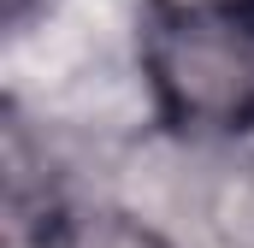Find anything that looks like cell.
<instances>
[{"label":"cell","instance_id":"obj_2","mask_svg":"<svg viewBox=\"0 0 254 248\" xmlns=\"http://www.w3.org/2000/svg\"><path fill=\"white\" fill-rule=\"evenodd\" d=\"M54 248H172V237H160L154 225H142L125 207H89L71 213Z\"/></svg>","mask_w":254,"mask_h":248},{"label":"cell","instance_id":"obj_3","mask_svg":"<svg viewBox=\"0 0 254 248\" xmlns=\"http://www.w3.org/2000/svg\"><path fill=\"white\" fill-rule=\"evenodd\" d=\"M48 6H54V0H0V18H6V30H24V24H36Z\"/></svg>","mask_w":254,"mask_h":248},{"label":"cell","instance_id":"obj_1","mask_svg":"<svg viewBox=\"0 0 254 248\" xmlns=\"http://www.w3.org/2000/svg\"><path fill=\"white\" fill-rule=\"evenodd\" d=\"M136 71L154 119L184 142L254 130V0H142Z\"/></svg>","mask_w":254,"mask_h":248}]
</instances>
